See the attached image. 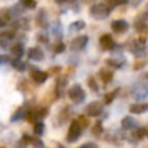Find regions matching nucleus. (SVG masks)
I'll return each instance as SVG.
<instances>
[{"mask_svg": "<svg viewBox=\"0 0 148 148\" xmlns=\"http://www.w3.org/2000/svg\"><path fill=\"white\" fill-rule=\"evenodd\" d=\"M81 147H82V148H86V147H94V148H96L97 144H96V143H84V144H82Z\"/></svg>", "mask_w": 148, "mask_h": 148, "instance_id": "obj_38", "label": "nucleus"}, {"mask_svg": "<svg viewBox=\"0 0 148 148\" xmlns=\"http://www.w3.org/2000/svg\"><path fill=\"white\" fill-rule=\"evenodd\" d=\"M104 110V107L100 101H91L84 108V114L88 117H99Z\"/></svg>", "mask_w": 148, "mask_h": 148, "instance_id": "obj_6", "label": "nucleus"}, {"mask_svg": "<svg viewBox=\"0 0 148 148\" xmlns=\"http://www.w3.org/2000/svg\"><path fill=\"white\" fill-rule=\"evenodd\" d=\"M133 138H138V140H144V139H148V130L146 127H138L135 131H133L131 134Z\"/></svg>", "mask_w": 148, "mask_h": 148, "instance_id": "obj_24", "label": "nucleus"}, {"mask_svg": "<svg viewBox=\"0 0 148 148\" xmlns=\"http://www.w3.org/2000/svg\"><path fill=\"white\" fill-rule=\"evenodd\" d=\"M87 84H88L90 88H91L94 92H97V91H99V86H97L96 81H95V77H90V78L87 79Z\"/></svg>", "mask_w": 148, "mask_h": 148, "instance_id": "obj_30", "label": "nucleus"}, {"mask_svg": "<svg viewBox=\"0 0 148 148\" xmlns=\"http://www.w3.org/2000/svg\"><path fill=\"white\" fill-rule=\"evenodd\" d=\"M13 38H14V33H12V31L1 33L0 34V46H1L3 48H7V47L10 44V42H12Z\"/></svg>", "mask_w": 148, "mask_h": 148, "instance_id": "obj_18", "label": "nucleus"}, {"mask_svg": "<svg viewBox=\"0 0 148 148\" xmlns=\"http://www.w3.org/2000/svg\"><path fill=\"white\" fill-rule=\"evenodd\" d=\"M47 114H48V108H36V109L27 110L26 117H27V120L30 121V122H33V121L36 122V121L40 120V118L47 117Z\"/></svg>", "mask_w": 148, "mask_h": 148, "instance_id": "obj_7", "label": "nucleus"}, {"mask_svg": "<svg viewBox=\"0 0 148 148\" xmlns=\"http://www.w3.org/2000/svg\"><path fill=\"white\" fill-rule=\"evenodd\" d=\"M118 91H120V88H116V90H113L112 92H109V94L105 95V96H104V104H105V105L110 104V103H112L113 100H114L116 97H117Z\"/></svg>", "mask_w": 148, "mask_h": 148, "instance_id": "obj_27", "label": "nucleus"}, {"mask_svg": "<svg viewBox=\"0 0 148 148\" xmlns=\"http://www.w3.org/2000/svg\"><path fill=\"white\" fill-rule=\"evenodd\" d=\"M110 12H112V7L105 3L92 4L90 8V16L95 20H105L107 17H109Z\"/></svg>", "mask_w": 148, "mask_h": 148, "instance_id": "obj_1", "label": "nucleus"}, {"mask_svg": "<svg viewBox=\"0 0 148 148\" xmlns=\"http://www.w3.org/2000/svg\"><path fill=\"white\" fill-rule=\"evenodd\" d=\"M20 3L27 9H34L36 8V1L35 0H20Z\"/></svg>", "mask_w": 148, "mask_h": 148, "instance_id": "obj_31", "label": "nucleus"}, {"mask_svg": "<svg viewBox=\"0 0 148 148\" xmlns=\"http://www.w3.org/2000/svg\"><path fill=\"white\" fill-rule=\"evenodd\" d=\"M68 96L74 104H82L86 99V92L81 84H74L68 90Z\"/></svg>", "mask_w": 148, "mask_h": 148, "instance_id": "obj_3", "label": "nucleus"}, {"mask_svg": "<svg viewBox=\"0 0 148 148\" xmlns=\"http://www.w3.org/2000/svg\"><path fill=\"white\" fill-rule=\"evenodd\" d=\"M87 43H88V36L87 35L77 36V38H74L72 40V43H70V49L74 52H79L86 48Z\"/></svg>", "mask_w": 148, "mask_h": 148, "instance_id": "obj_8", "label": "nucleus"}, {"mask_svg": "<svg viewBox=\"0 0 148 148\" xmlns=\"http://www.w3.org/2000/svg\"><path fill=\"white\" fill-rule=\"evenodd\" d=\"M68 84V78H65L64 75L59 77L56 79V87H55V94H56V97H61L65 92V87Z\"/></svg>", "mask_w": 148, "mask_h": 148, "instance_id": "obj_13", "label": "nucleus"}, {"mask_svg": "<svg viewBox=\"0 0 148 148\" xmlns=\"http://www.w3.org/2000/svg\"><path fill=\"white\" fill-rule=\"evenodd\" d=\"M82 131H83V127L78 122V120L72 121V123L69 126V130H68V134H66V143H69V144L75 143L81 138Z\"/></svg>", "mask_w": 148, "mask_h": 148, "instance_id": "obj_2", "label": "nucleus"}, {"mask_svg": "<svg viewBox=\"0 0 148 148\" xmlns=\"http://www.w3.org/2000/svg\"><path fill=\"white\" fill-rule=\"evenodd\" d=\"M27 57L35 62H40L44 60V52L39 47H31L27 51Z\"/></svg>", "mask_w": 148, "mask_h": 148, "instance_id": "obj_12", "label": "nucleus"}, {"mask_svg": "<svg viewBox=\"0 0 148 148\" xmlns=\"http://www.w3.org/2000/svg\"><path fill=\"white\" fill-rule=\"evenodd\" d=\"M38 42L39 43H44V44L48 43V36H47V34H43V33L38 34Z\"/></svg>", "mask_w": 148, "mask_h": 148, "instance_id": "obj_35", "label": "nucleus"}, {"mask_svg": "<svg viewBox=\"0 0 148 148\" xmlns=\"http://www.w3.org/2000/svg\"><path fill=\"white\" fill-rule=\"evenodd\" d=\"M35 22L39 27H47L48 26V14H47L46 9H40L35 17Z\"/></svg>", "mask_w": 148, "mask_h": 148, "instance_id": "obj_15", "label": "nucleus"}, {"mask_svg": "<svg viewBox=\"0 0 148 148\" xmlns=\"http://www.w3.org/2000/svg\"><path fill=\"white\" fill-rule=\"evenodd\" d=\"M27 110L29 109L26 108V105H23V107H20L12 114V117H10V121H12V122H17V121L22 120L23 117H26V113H27Z\"/></svg>", "mask_w": 148, "mask_h": 148, "instance_id": "obj_22", "label": "nucleus"}, {"mask_svg": "<svg viewBox=\"0 0 148 148\" xmlns=\"http://www.w3.org/2000/svg\"><path fill=\"white\" fill-rule=\"evenodd\" d=\"M129 110H130V113H133V114H143L144 112L148 110V107H147V104L136 103V104H131Z\"/></svg>", "mask_w": 148, "mask_h": 148, "instance_id": "obj_21", "label": "nucleus"}, {"mask_svg": "<svg viewBox=\"0 0 148 148\" xmlns=\"http://www.w3.org/2000/svg\"><path fill=\"white\" fill-rule=\"evenodd\" d=\"M110 27H112L113 33L116 34H123L129 30L130 25H129L127 21L125 20H114L112 23H110Z\"/></svg>", "mask_w": 148, "mask_h": 148, "instance_id": "obj_9", "label": "nucleus"}, {"mask_svg": "<svg viewBox=\"0 0 148 148\" xmlns=\"http://www.w3.org/2000/svg\"><path fill=\"white\" fill-rule=\"evenodd\" d=\"M143 1V0H131V7L133 8H135V7H138L140 3Z\"/></svg>", "mask_w": 148, "mask_h": 148, "instance_id": "obj_37", "label": "nucleus"}, {"mask_svg": "<svg viewBox=\"0 0 148 148\" xmlns=\"http://www.w3.org/2000/svg\"><path fill=\"white\" fill-rule=\"evenodd\" d=\"M31 75V79L35 82L36 84H43L44 82L48 79L49 74L47 72H43V70H39V69H33L30 73Z\"/></svg>", "mask_w": 148, "mask_h": 148, "instance_id": "obj_11", "label": "nucleus"}, {"mask_svg": "<svg viewBox=\"0 0 148 148\" xmlns=\"http://www.w3.org/2000/svg\"><path fill=\"white\" fill-rule=\"evenodd\" d=\"M131 96L136 101H143L148 97V83H139L133 87L131 90Z\"/></svg>", "mask_w": 148, "mask_h": 148, "instance_id": "obj_4", "label": "nucleus"}, {"mask_svg": "<svg viewBox=\"0 0 148 148\" xmlns=\"http://www.w3.org/2000/svg\"><path fill=\"white\" fill-rule=\"evenodd\" d=\"M130 52L135 57H144L146 56V39L138 38L136 40L133 42L130 46Z\"/></svg>", "mask_w": 148, "mask_h": 148, "instance_id": "obj_5", "label": "nucleus"}, {"mask_svg": "<svg viewBox=\"0 0 148 148\" xmlns=\"http://www.w3.org/2000/svg\"><path fill=\"white\" fill-rule=\"evenodd\" d=\"M103 133H104L103 123H101V121H97V122L94 125V127H92V134H94L95 136H100Z\"/></svg>", "mask_w": 148, "mask_h": 148, "instance_id": "obj_28", "label": "nucleus"}, {"mask_svg": "<svg viewBox=\"0 0 148 148\" xmlns=\"http://www.w3.org/2000/svg\"><path fill=\"white\" fill-rule=\"evenodd\" d=\"M44 123L43 122H35V126H34V134L36 136H42L44 134Z\"/></svg>", "mask_w": 148, "mask_h": 148, "instance_id": "obj_29", "label": "nucleus"}, {"mask_svg": "<svg viewBox=\"0 0 148 148\" xmlns=\"http://www.w3.org/2000/svg\"><path fill=\"white\" fill-rule=\"evenodd\" d=\"M144 77H146V79H148V73H146V74H144Z\"/></svg>", "mask_w": 148, "mask_h": 148, "instance_id": "obj_42", "label": "nucleus"}, {"mask_svg": "<svg viewBox=\"0 0 148 148\" xmlns=\"http://www.w3.org/2000/svg\"><path fill=\"white\" fill-rule=\"evenodd\" d=\"M136 125H138L136 120L134 117H131V116H126V117H123L122 121H121V127L126 131L136 129Z\"/></svg>", "mask_w": 148, "mask_h": 148, "instance_id": "obj_14", "label": "nucleus"}, {"mask_svg": "<svg viewBox=\"0 0 148 148\" xmlns=\"http://www.w3.org/2000/svg\"><path fill=\"white\" fill-rule=\"evenodd\" d=\"M147 107H148V104H147Z\"/></svg>", "mask_w": 148, "mask_h": 148, "instance_id": "obj_43", "label": "nucleus"}, {"mask_svg": "<svg viewBox=\"0 0 148 148\" xmlns=\"http://www.w3.org/2000/svg\"><path fill=\"white\" fill-rule=\"evenodd\" d=\"M109 3L112 4V7H120V5L127 4L129 0H109Z\"/></svg>", "mask_w": 148, "mask_h": 148, "instance_id": "obj_34", "label": "nucleus"}, {"mask_svg": "<svg viewBox=\"0 0 148 148\" xmlns=\"http://www.w3.org/2000/svg\"><path fill=\"white\" fill-rule=\"evenodd\" d=\"M55 1H56V4L62 5V4H66V3H69L70 0H55Z\"/></svg>", "mask_w": 148, "mask_h": 148, "instance_id": "obj_39", "label": "nucleus"}, {"mask_svg": "<svg viewBox=\"0 0 148 148\" xmlns=\"http://www.w3.org/2000/svg\"><path fill=\"white\" fill-rule=\"evenodd\" d=\"M99 43H100V47H101L103 49H105V51H112L116 47V43L110 34H104V35H101L99 39Z\"/></svg>", "mask_w": 148, "mask_h": 148, "instance_id": "obj_10", "label": "nucleus"}, {"mask_svg": "<svg viewBox=\"0 0 148 148\" xmlns=\"http://www.w3.org/2000/svg\"><path fill=\"white\" fill-rule=\"evenodd\" d=\"M99 75H100V79H101L105 84L109 83L113 79V72H110V70H108V69H101L99 72Z\"/></svg>", "mask_w": 148, "mask_h": 148, "instance_id": "obj_25", "label": "nucleus"}, {"mask_svg": "<svg viewBox=\"0 0 148 148\" xmlns=\"http://www.w3.org/2000/svg\"><path fill=\"white\" fill-rule=\"evenodd\" d=\"M146 21H148V12H146Z\"/></svg>", "mask_w": 148, "mask_h": 148, "instance_id": "obj_41", "label": "nucleus"}, {"mask_svg": "<svg viewBox=\"0 0 148 148\" xmlns=\"http://www.w3.org/2000/svg\"><path fill=\"white\" fill-rule=\"evenodd\" d=\"M77 120H78V122L81 123V126H82L83 129H86L87 126H88V123H90V122H88V118H87L86 116H79Z\"/></svg>", "mask_w": 148, "mask_h": 148, "instance_id": "obj_33", "label": "nucleus"}, {"mask_svg": "<svg viewBox=\"0 0 148 148\" xmlns=\"http://www.w3.org/2000/svg\"><path fill=\"white\" fill-rule=\"evenodd\" d=\"M83 3H87V4H90V3H94L95 0H82Z\"/></svg>", "mask_w": 148, "mask_h": 148, "instance_id": "obj_40", "label": "nucleus"}, {"mask_svg": "<svg viewBox=\"0 0 148 148\" xmlns=\"http://www.w3.org/2000/svg\"><path fill=\"white\" fill-rule=\"evenodd\" d=\"M51 30H52V34H53V36L56 39H61V36H62V29H61V23L59 22V21H56V22H53V25H52V27H51Z\"/></svg>", "mask_w": 148, "mask_h": 148, "instance_id": "obj_26", "label": "nucleus"}, {"mask_svg": "<svg viewBox=\"0 0 148 148\" xmlns=\"http://www.w3.org/2000/svg\"><path fill=\"white\" fill-rule=\"evenodd\" d=\"M4 64H10V57L7 56V55H1L0 56V65H4Z\"/></svg>", "mask_w": 148, "mask_h": 148, "instance_id": "obj_36", "label": "nucleus"}, {"mask_svg": "<svg viewBox=\"0 0 148 148\" xmlns=\"http://www.w3.org/2000/svg\"><path fill=\"white\" fill-rule=\"evenodd\" d=\"M23 52H25V48L22 43H16L10 47V55L16 59H21L23 56Z\"/></svg>", "mask_w": 148, "mask_h": 148, "instance_id": "obj_19", "label": "nucleus"}, {"mask_svg": "<svg viewBox=\"0 0 148 148\" xmlns=\"http://www.w3.org/2000/svg\"><path fill=\"white\" fill-rule=\"evenodd\" d=\"M105 64L114 68V69H121L126 64V60L123 57H110V59L105 60Z\"/></svg>", "mask_w": 148, "mask_h": 148, "instance_id": "obj_16", "label": "nucleus"}, {"mask_svg": "<svg viewBox=\"0 0 148 148\" xmlns=\"http://www.w3.org/2000/svg\"><path fill=\"white\" fill-rule=\"evenodd\" d=\"M65 51V44L62 43V42H57L56 44L53 46V52L55 53H62V52Z\"/></svg>", "mask_w": 148, "mask_h": 148, "instance_id": "obj_32", "label": "nucleus"}, {"mask_svg": "<svg viewBox=\"0 0 148 148\" xmlns=\"http://www.w3.org/2000/svg\"><path fill=\"white\" fill-rule=\"evenodd\" d=\"M10 65H12V68H14L17 72H25L26 68H27V65H26L22 60H21V59H16V57L10 59Z\"/></svg>", "mask_w": 148, "mask_h": 148, "instance_id": "obj_23", "label": "nucleus"}, {"mask_svg": "<svg viewBox=\"0 0 148 148\" xmlns=\"http://www.w3.org/2000/svg\"><path fill=\"white\" fill-rule=\"evenodd\" d=\"M13 27L14 29H18V30H22V31H26L30 29V23H29V20L25 17H18L17 20L13 22Z\"/></svg>", "mask_w": 148, "mask_h": 148, "instance_id": "obj_17", "label": "nucleus"}, {"mask_svg": "<svg viewBox=\"0 0 148 148\" xmlns=\"http://www.w3.org/2000/svg\"><path fill=\"white\" fill-rule=\"evenodd\" d=\"M84 27H86V22L82 20H78V21H74V22L70 23L69 27H68V31H69L70 34L79 33V31H82Z\"/></svg>", "mask_w": 148, "mask_h": 148, "instance_id": "obj_20", "label": "nucleus"}]
</instances>
